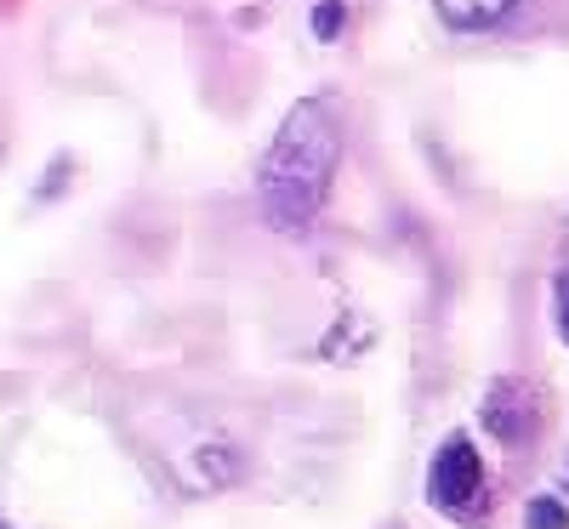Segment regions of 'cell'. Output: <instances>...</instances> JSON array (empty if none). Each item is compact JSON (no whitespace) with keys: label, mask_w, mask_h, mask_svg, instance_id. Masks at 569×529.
<instances>
[{"label":"cell","mask_w":569,"mask_h":529,"mask_svg":"<svg viewBox=\"0 0 569 529\" xmlns=\"http://www.w3.org/2000/svg\"><path fill=\"white\" fill-rule=\"evenodd\" d=\"M485 421H490V432L496 439H507V445H518V439H530V405H525V388H518L512 376H501L496 388H490V399H485Z\"/></svg>","instance_id":"cell-3"},{"label":"cell","mask_w":569,"mask_h":529,"mask_svg":"<svg viewBox=\"0 0 569 529\" xmlns=\"http://www.w3.org/2000/svg\"><path fill=\"white\" fill-rule=\"evenodd\" d=\"M525 529H569V507L558 496H536L525 512Z\"/></svg>","instance_id":"cell-5"},{"label":"cell","mask_w":569,"mask_h":529,"mask_svg":"<svg viewBox=\"0 0 569 529\" xmlns=\"http://www.w3.org/2000/svg\"><path fill=\"white\" fill-rule=\"evenodd\" d=\"M479 490H485V461H479V450H472L467 439H450V445L433 456L427 496H433L445 512H461V507L479 501Z\"/></svg>","instance_id":"cell-2"},{"label":"cell","mask_w":569,"mask_h":529,"mask_svg":"<svg viewBox=\"0 0 569 529\" xmlns=\"http://www.w3.org/2000/svg\"><path fill=\"white\" fill-rule=\"evenodd\" d=\"M342 23H348V7H342V0H319V7H313V40H337Z\"/></svg>","instance_id":"cell-6"},{"label":"cell","mask_w":569,"mask_h":529,"mask_svg":"<svg viewBox=\"0 0 569 529\" xmlns=\"http://www.w3.org/2000/svg\"><path fill=\"white\" fill-rule=\"evenodd\" d=\"M337 160H342V131H337V120H330V109L319 98L297 103L291 114L279 120L268 154L257 166L262 222L273 233H302L319 217L325 194H330Z\"/></svg>","instance_id":"cell-1"},{"label":"cell","mask_w":569,"mask_h":529,"mask_svg":"<svg viewBox=\"0 0 569 529\" xmlns=\"http://www.w3.org/2000/svg\"><path fill=\"white\" fill-rule=\"evenodd\" d=\"M512 7H518V0H433V12H439L450 29H461V34H472V29H496Z\"/></svg>","instance_id":"cell-4"},{"label":"cell","mask_w":569,"mask_h":529,"mask_svg":"<svg viewBox=\"0 0 569 529\" xmlns=\"http://www.w3.org/2000/svg\"><path fill=\"white\" fill-rule=\"evenodd\" d=\"M558 336L569 342V273L558 279Z\"/></svg>","instance_id":"cell-7"}]
</instances>
